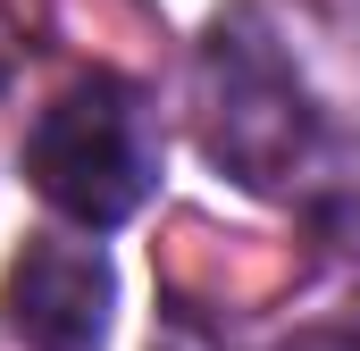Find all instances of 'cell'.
I'll use <instances>...</instances> for the list:
<instances>
[{
    "instance_id": "1",
    "label": "cell",
    "mask_w": 360,
    "mask_h": 351,
    "mask_svg": "<svg viewBox=\"0 0 360 351\" xmlns=\"http://www.w3.org/2000/svg\"><path fill=\"white\" fill-rule=\"evenodd\" d=\"M25 176L68 226H84V234L126 226L151 201V184H160V143H151L143 92L126 76L68 84L25 134Z\"/></svg>"
},
{
    "instance_id": "2",
    "label": "cell",
    "mask_w": 360,
    "mask_h": 351,
    "mask_svg": "<svg viewBox=\"0 0 360 351\" xmlns=\"http://www.w3.org/2000/svg\"><path fill=\"white\" fill-rule=\"evenodd\" d=\"M201 143L252 192H276L285 176L310 168V100L252 8L218 17L201 42Z\"/></svg>"
},
{
    "instance_id": "3",
    "label": "cell",
    "mask_w": 360,
    "mask_h": 351,
    "mask_svg": "<svg viewBox=\"0 0 360 351\" xmlns=\"http://www.w3.org/2000/svg\"><path fill=\"white\" fill-rule=\"evenodd\" d=\"M109 301H117V276L101 243H76V234H34L0 276V318L25 351H101Z\"/></svg>"
},
{
    "instance_id": "4",
    "label": "cell",
    "mask_w": 360,
    "mask_h": 351,
    "mask_svg": "<svg viewBox=\"0 0 360 351\" xmlns=\"http://www.w3.org/2000/svg\"><path fill=\"white\" fill-rule=\"evenodd\" d=\"M293 351H360V343H344V335H310V343H293Z\"/></svg>"
},
{
    "instance_id": "5",
    "label": "cell",
    "mask_w": 360,
    "mask_h": 351,
    "mask_svg": "<svg viewBox=\"0 0 360 351\" xmlns=\"http://www.w3.org/2000/svg\"><path fill=\"white\" fill-rule=\"evenodd\" d=\"M0 84H8V59H0Z\"/></svg>"
}]
</instances>
